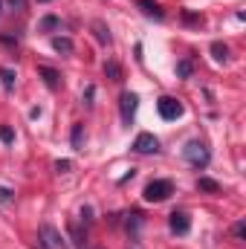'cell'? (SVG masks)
<instances>
[{
  "label": "cell",
  "mask_w": 246,
  "mask_h": 249,
  "mask_svg": "<svg viewBox=\"0 0 246 249\" xmlns=\"http://www.w3.org/2000/svg\"><path fill=\"white\" fill-rule=\"evenodd\" d=\"M183 157H185V162H188V165H194V168H206V165L211 162V154H209V148H206L200 139L185 142Z\"/></svg>",
  "instance_id": "1"
},
{
  "label": "cell",
  "mask_w": 246,
  "mask_h": 249,
  "mask_svg": "<svg viewBox=\"0 0 246 249\" xmlns=\"http://www.w3.org/2000/svg\"><path fill=\"white\" fill-rule=\"evenodd\" d=\"M174 194V183L171 180H151L148 186H145V200L148 203H162V200H168Z\"/></svg>",
  "instance_id": "2"
},
{
  "label": "cell",
  "mask_w": 246,
  "mask_h": 249,
  "mask_svg": "<svg viewBox=\"0 0 246 249\" xmlns=\"http://www.w3.org/2000/svg\"><path fill=\"white\" fill-rule=\"evenodd\" d=\"M41 247L44 249H67V238L53 223H41Z\"/></svg>",
  "instance_id": "3"
},
{
  "label": "cell",
  "mask_w": 246,
  "mask_h": 249,
  "mask_svg": "<svg viewBox=\"0 0 246 249\" xmlns=\"http://www.w3.org/2000/svg\"><path fill=\"white\" fill-rule=\"evenodd\" d=\"M157 110H159V116H162L165 122H174V119L183 116V105H180L174 96H162V99L157 102Z\"/></svg>",
  "instance_id": "4"
},
{
  "label": "cell",
  "mask_w": 246,
  "mask_h": 249,
  "mask_svg": "<svg viewBox=\"0 0 246 249\" xmlns=\"http://www.w3.org/2000/svg\"><path fill=\"white\" fill-rule=\"evenodd\" d=\"M133 151H136V154H157V151H159V139H157L154 133H139V136L133 139Z\"/></svg>",
  "instance_id": "5"
},
{
  "label": "cell",
  "mask_w": 246,
  "mask_h": 249,
  "mask_svg": "<svg viewBox=\"0 0 246 249\" xmlns=\"http://www.w3.org/2000/svg\"><path fill=\"white\" fill-rule=\"evenodd\" d=\"M136 107H139V99H136V93H122V99H119V110H122V122H124V124L133 122V116H136Z\"/></svg>",
  "instance_id": "6"
},
{
  "label": "cell",
  "mask_w": 246,
  "mask_h": 249,
  "mask_svg": "<svg viewBox=\"0 0 246 249\" xmlns=\"http://www.w3.org/2000/svg\"><path fill=\"white\" fill-rule=\"evenodd\" d=\"M168 226H171L174 235H188V229H191V217H188L185 212H174L171 220H168Z\"/></svg>",
  "instance_id": "7"
},
{
  "label": "cell",
  "mask_w": 246,
  "mask_h": 249,
  "mask_svg": "<svg viewBox=\"0 0 246 249\" xmlns=\"http://www.w3.org/2000/svg\"><path fill=\"white\" fill-rule=\"evenodd\" d=\"M142 226H145V217H142L139 212H133V214H127V235H130V241H133V244H139V235H142Z\"/></svg>",
  "instance_id": "8"
},
{
  "label": "cell",
  "mask_w": 246,
  "mask_h": 249,
  "mask_svg": "<svg viewBox=\"0 0 246 249\" xmlns=\"http://www.w3.org/2000/svg\"><path fill=\"white\" fill-rule=\"evenodd\" d=\"M136 6L142 9V15H148L154 20H165V12H162V6L157 0H136Z\"/></svg>",
  "instance_id": "9"
},
{
  "label": "cell",
  "mask_w": 246,
  "mask_h": 249,
  "mask_svg": "<svg viewBox=\"0 0 246 249\" xmlns=\"http://www.w3.org/2000/svg\"><path fill=\"white\" fill-rule=\"evenodd\" d=\"M38 75L47 81L50 90H58V87H61V72H58V70H53V67H38Z\"/></svg>",
  "instance_id": "10"
},
{
  "label": "cell",
  "mask_w": 246,
  "mask_h": 249,
  "mask_svg": "<svg viewBox=\"0 0 246 249\" xmlns=\"http://www.w3.org/2000/svg\"><path fill=\"white\" fill-rule=\"evenodd\" d=\"M53 50L61 53V55H72V53H75V44H72L70 38H61V35H58V38H53Z\"/></svg>",
  "instance_id": "11"
},
{
  "label": "cell",
  "mask_w": 246,
  "mask_h": 249,
  "mask_svg": "<svg viewBox=\"0 0 246 249\" xmlns=\"http://www.w3.org/2000/svg\"><path fill=\"white\" fill-rule=\"evenodd\" d=\"M70 142H72V151H84V124H72Z\"/></svg>",
  "instance_id": "12"
},
{
  "label": "cell",
  "mask_w": 246,
  "mask_h": 249,
  "mask_svg": "<svg viewBox=\"0 0 246 249\" xmlns=\"http://www.w3.org/2000/svg\"><path fill=\"white\" fill-rule=\"evenodd\" d=\"M93 32H96L99 44H110V41H113V38H110V29H107L102 20H96V23H93Z\"/></svg>",
  "instance_id": "13"
},
{
  "label": "cell",
  "mask_w": 246,
  "mask_h": 249,
  "mask_svg": "<svg viewBox=\"0 0 246 249\" xmlns=\"http://www.w3.org/2000/svg\"><path fill=\"white\" fill-rule=\"evenodd\" d=\"M211 55H214V61H229V47L220 44V41H214L211 44Z\"/></svg>",
  "instance_id": "14"
},
{
  "label": "cell",
  "mask_w": 246,
  "mask_h": 249,
  "mask_svg": "<svg viewBox=\"0 0 246 249\" xmlns=\"http://www.w3.org/2000/svg\"><path fill=\"white\" fill-rule=\"evenodd\" d=\"M105 75L113 78V81H122V67H119L116 61H107L105 64Z\"/></svg>",
  "instance_id": "15"
},
{
  "label": "cell",
  "mask_w": 246,
  "mask_h": 249,
  "mask_svg": "<svg viewBox=\"0 0 246 249\" xmlns=\"http://www.w3.org/2000/svg\"><path fill=\"white\" fill-rule=\"evenodd\" d=\"M197 188H200V191H211V194L220 191V186H217L214 180H209V177H200V180H197Z\"/></svg>",
  "instance_id": "16"
},
{
  "label": "cell",
  "mask_w": 246,
  "mask_h": 249,
  "mask_svg": "<svg viewBox=\"0 0 246 249\" xmlns=\"http://www.w3.org/2000/svg\"><path fill=\"white\" fill-rule=\"evenodd\" d=\"M0 78H3V87H6V90H15V72H12L9 67L0 70Z\"/></svg>",
  "instance_id": "17"
},
{
  "label": "cell",
  "mask_w": 246,
  "mask_h": 249,
  "mask_svg": "<svg viewBox=\"0 0 246 249\" xmlns=\"http://www.w3.org/2000/svg\"><path fill=\"white\" fill-rule=\"evenodd\" d=\"M58 26H61V20H58L55 15H47V18L41 20V29H44V32H50V29H58Z\"/></svg>",
  "instance_id": "18"
},
{
  "label": "cell",
  "mask_w": 246,
  "mask_h": 249,
  "mask_svg": "<svg viewBox=\"0 0 246 249\" xmlns=\"http://www.w3.org/2000/svg\"><path fill=\"white\" fill-rule=\"evenodd\" d=\"M191 70H194V67H191V61H188V58L177 64V75H180V78H188V75H191Z\"/></svg>",
  "instance_id": "19"
},
{
  "label": "cell",
  "mask_w": 246,
  "mask_h": 249,
  "mask_svg": "<svg viewBox=\"0 0 246 249\" xmlns=\"http://www.w3.org/2000/svg\"><path fill=\"white\" fill-rule=\"evenodd\" d=\"M0 139H3L6 145H12V142H15V130H12V127H0Z\"/></svg>",
  "instance_id": "20"
},
{
  "label": "cell",
  "mask_w": 246,
  "mask_h": 249,
  "mask_svg": "<svg viewBox=\"0 0 246 249\" xmlns=\"http://www.w3.org/2000/svg\"><path fill=\"white\" fill-rule=\"evenodd\" d=\"M235 238H238V241H244V238H246V223H244V220H238V223H235Z\"/></svg>",
  "instance_id": "21"
},
{
  "label": "cell",
  "mask_w": 246,
  "mask_h": 249,
  "mask_svg": "<svg viewBox=\"0 0 246 249\" xmlns=\"http://www.w3.org/2000/svg\"><path fill=\"white\" fill-rule=\"evenodd\" d=\"M70 168H72V162H70V160H58V162H55V171H61V174H67Z\"/></svg>",
  "instance_id": "22"
},
{
  "label": "cell",
  "mask_w": 246,
  "mask_h": 249,
  "mask_svg": "<svg viewBox=\"0 0 246 249\" xmlns=\"http://www.w3.org/2000/svg\"><path fill=\"white\" fill-rule=\"evenodd\" d=\"M9 200H12V191L6 186H0V203H9Z\"/></svg>",
  "instance_id": "23"
},
{
  "label": "cell",
  "mask_w": 246,
  "mask_h": 249,
  "mask_svg": "<svg viewBox=\"0 0 246 249\" xmlns=\"http://www.w3.org/2000/svg\"><path fill=\"white\" fill-rule=\"evenodd\" d=\"M183 20H185V23H200V18H197V15H191V12H183Z\"/></svg>",
  "instance_id": "24"
},
{
  "label": "cell",
  "mask_w": 246,
  "mask_h": 249,
  "mask_svg": "<svg viewBox=\"0 0 246 249\" xmlns=\"http://www.w3.org/2000/svg\"><path fill=\"white\" fill-rule=\"evenodd\" d=\"M9 3H12V6H18V9H20V12H23V9H26V0H9Z\"/></svg>",
  "instance_id": "25"
}]
</instances>
